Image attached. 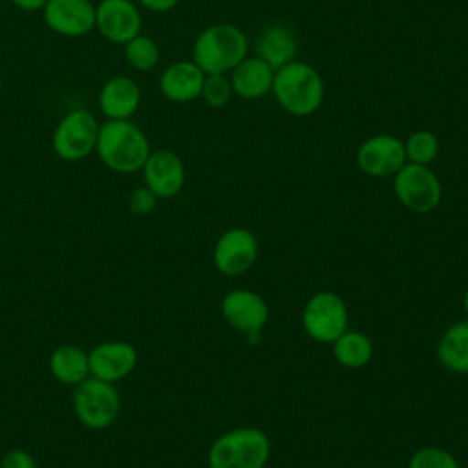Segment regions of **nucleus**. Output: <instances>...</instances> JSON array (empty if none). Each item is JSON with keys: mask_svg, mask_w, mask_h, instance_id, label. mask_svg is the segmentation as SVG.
Wrapping results in <instances>:
<instances>
[{"mask_svg": "<svg viewBox=\"0 0 468 468\" xmlns=\"http://www.w3.org/2000/svg\"><path fill=\"white\" fill-rule=\"evenodd\" d=\"M150 141L146 133L132 121H104L99 126L95 154L101 163L117 174L141 172L150 155Z\"/></svg>", "mask_w": 468, "mask_h": 468, "instance_id": "nucleus-1", "label": "nucleus"}, {"mask_svg": "<svg viewBox=\"0 0 468 468\" xmlns=\"http://www.w3.org/2000/svg\"><path fill=\"white\" fill-rule=\"evenodd\" d=\"M278 104L291 115L307 117L314 113L325 95L322 75L307 62L292 60L274 69L272 88Z\"/></svg>", "mask_w": 468, "mask_h": 468, "instance_id": "nucleus-2", "label": "nucleus"}, {"mask_svg": "<svg viewBox=\"0 0 468 468\" xmlns=\"http://www.w3.org/2000/svg\"><path fill=\"white\" fill-rule=\"evenodd\" d=\"M249 51L245 33L232 24H214L205 27L194 46L192 60L205 75L230 73Z\"/></svg>", "mask_w": 468, "mask_h": 468, "instance_id": "nucleus-3", "label": "nucleus"}, {"mask_svg": "<svg viewBox=\"0 0 468 468\" xmlns=\"http://www.w3.org/2000/svg\"><path fill=\"white\" fill-rule=\"evenodd\" d=\"M271 457L269 435L254 426L221 433L208 448V468H265Z\"/></svg>", "mask_w": 468, "mask_h": 468, "instance_id": "nucleus-4", "label": "nucleus"}, {"mask_svg": "<svg viewBox=\"0 0 468 468\" xmlns=\"http://www.w3.org/2000/svg\"><path fill=\"white\" fill-rule=\"evenodd\" d=\"M101 122L84 108L69 110L57 122L51 135L55 155L68 163L86 159L95 152Z\"/></svg>", "mask_w": 468, "mask_h": 468, "instance_id": "nucleus-5", "label": "nucleus"}, {"mask_svg": "<svg viewBox=\"0 0 468 468\" xmlns=\"http://www.w3.org/2000/svg\"><path fill=\"white\" fill-rule=\"evenodd\" d=\"M77 419L90 430H104L115 422L121 410V397L112 382L88 377L75 386L71 397Z\"/></svg>", "mask_w": 468, "mask_h": 468, "instance_id": "nucleus-6", "label": "nucleus"}, {"mask_svg": "<svg viewBox=\"0 0 468 468\" xmlns=\"http://www.w3.org/2000/svg\"><path fill=\"white\" fill-rule=\"evenodd\" d=\"M347 305L333 291H318L303 305L302 327L314 342L333 344L347 329Z\"/></svg>", "mask_w": 468, "mask_h": 468, "instance_id": "nucleus-7", "label": "nucleus"}, {"mask_svg": "<svg viewBox=\"0 0 468 468\" xmlns=\"http://www.w3.org/2000/svg\"><path fill=\"white\" fill-rule=\"evenodd\" d=\"M393 192L402 207L417 214L435 210L442 199V186L428 165L404 163L393 176Z\"/></svg>", "mask_w": 468, "mask_h": 468, "instance_id": "nucleus-8", "label": "nucleus"}, {"mask_svg": "<svg viewBox=\"0 0 468 468\" xmlns=\"http://www.w3.org/2000/svg\"><path fill=\"white\" fill-rule=\"evenodd\" d=\"M258 260V239L243 227L225 230L214 243L212 263L223 276L236 278L252 269Z\"/></svg>", "mask_w": 468, "mask_h": 468, "instance_id": "nucleus-9", "label": "nucleus"}, {"mask_svg": "<svg viewBox=\"0 0 468 468\" xmlns=\"http://www.w3.org/2000/svg\"><path fill=\"white\" fill-rule=\"evenodd\" d=\"M223 320L249 340H258V335L269 322L267 302L250 289H232L221 298Z\"/></svg>", "mask_w": 468, "mask_h": 468, "instance_id": "nucleus-10", "label": "nucleus"}, {"mask_svg": "<svg viewBox=\"0 0 468 468\" xmlns=\"http://www.w3.org/2000/svg\"><path fill=\"white\" fill-rule=\"evenodd\" d=\"M143 16L133 0H101L95 4V29L112 44H126L141 33Z\"/></svg>", "mask_w": 468, "mask_h": 468, "instance_id": "nucleus-11", "label": "nucleus"}, {"mask_svg": "<svg viewBox=\"0 0 468 468\" xmlns=\"http://www.w3.org/2000/svg\"><path fill=\"white\" fill-rule=\"evenodd\" d=\"M42 18L53 33L79 38L95 29V4L91 0H48Z\"/></svg>", "mask_w": 468, "mask_h": 468, "instance_id": "nucleus-12", "label": "nucleus"}, {"mask_svg": "<svg viewBox=\"0 0 468 468\" xmlns=\"http://www.w3.org/2000/svg\"><path fill=\"white\" fill-rule=\"evenodd\" d=\"M406 163L404 143L388 133H378L366 139L356 150L358 168L371 177L395 176Z\"/></svg>", "mask_w": 468, "mask_h": 468, "instance_id": "nucleus-13", "label": "nucleus"}, {"mask_svg": "<svg viewBox=\"0 0 468 468\" xmlns=\"http://www.w3.org/2000/svg\"><path fill=\"white\" fill-rule=\"evenodd\" d=\"M137 360V349L124 340L97 344L88 353L90 375L112 384L126 378L135 369Z\"/></svg>", "mask_w": 468, "mask_h": 468, "instance_id": "nucleus-14", "label": "nucleus"}, {"mask_svg": "<svg viewBox=\"0 0 468 468\" xmlns=\"http://www.w3.org/2000/svg\"><path fill=\"white\" fill-rule=\"evenodd\" d=\"M141 174L144 186L161 199L177 196L185 185V165L172 150L150 152Z\"/></svg>", "mask_w": 468, "mask_h": 468, "instance_id": "nucleus-15", "label": "nucleus"}, {"mask_svg": "<svg viewBox=\"0 0 468 468\" xmlns=\"http://www.w3.org/2000/svg\"><path fill=\"white\" fill-rule=\"evenodd\" d=\"M205 73L194 60H176L168 64L159 77V91L176 104L192 102L201 97Z\"/></svg>", "mask_w": 468, "mask_h": 468, "instance_id": "nucleus-16", "label": "nucleus"}, {"mask_svg": "<svg viewBox=\"0 0 468 468\" xmlns=\"http://www.w3.org/2000/svg\"><path fill=\"white\" fill-rule=\"evenodd\" d=\"M97 102L108 121L132 119L141 104V88L132 77L115 75L102 84Z\"/></svg>", "mask_w": 468, "mask_h": 468, "instance_id": "nucleus-17", "label": "nucleus"}, {"mask_svg": "<svg viewBox=\"0 0 468 468\" xmlns=\"http://www.w3.org/2000/svg\"><path fill=\"white\" fill-rule=\"evenodd\" d=\"M234 95L254 101L267 95L272 88L274 69L260 57H245L229 75Z\"/></svg>", "mask_w": 468, "mask_h": 468, "instance_id": "nucleus-18", "label": "nucleus"}, {"mask_svg": "<svg viewBox=\"0 0 468 468\" xmlns=\"http://www.w3.org/2000/svg\"><path fill=\"white\" fill-rule=\"evenodd\" d=\"M296 55H298L296 37L283 24L267 26L256 42V57L265 60L272 69H278L296 60Z\"/></svg>", "mask_w": 468, "mask_h": 468, "instance_id": "nucleus-19", "label": "nucleus"}, {"mask_svg": "<svg viewBox=\"0 0 468 468\" xmlns=\"http://www.w3.org/2000/svg\"><path fill=\"white\" fill-rule=\"evenodd\" d=\"M437 360L452 373H468V318L444 329L437 342Z\"/></svg>", "mask_w": 468, "mask_h": 468, "instance_id": "nucleus-20", "label": "nucleus"}, {"mask_svg": "<svg viewBox=\"0 0 468 468\" xmlns=\"http://www.w3.org/2000/svg\"><path fill=\"white\" fill-rule=\"evenodd\" d=\"M51 375L68 386H77L90 377L88 353L79 346H58L49 356Z\"/></svg>", "mask_w": 468, "mask_h": 468, "instance_id": "nucleus-21", "label": "nucleus"}, {"mask_svg": "<svg viewBox=\"0 0 468 468\" xmlns=\"http://www.w3.org/2000/svg\"><path fill=\"white\" fill-rule=\"evenodd\" d=\"M331 346L336 362L349 369L364 367L373 358V342L362 331L346 329Z\"/></svg>", "mask_w": 468, "mask_h": 468, "instance_id": "nucleus-22", "label": "nucleus"}, {"mask_svg": "<svg viewBox=\"0 0 468 468\" xmlns=\"http://www.w3.org/2000/svg\"><path fill=\"white\" fill-rule=\"evenodd\" d=\"M122 55L132 69L152 71L159 64L161 49L152 37L139 33L122 44Z\"/></svg>", "mask_w": 468, "mask_h": 468, "instance_id": "nucleus-23", "label": "nucleus"}, {"mask_svg": "<svg viewBox=\"0 0 468 468\" xmlns=\"http://www.w3.org/2000/svg\"><path fill=\"white\" fill-rule=\"evenodd\" d=\"M404 152L408 163L430 165L439 154V139L428 130H417L404 141Z\"/></svg>", "mask_w": 468, "mask_h": 468, "instance_id": "nucleus-24", "label": "nucleus"}, {"mask_svg": "<svg viewBox=\"0 0 468 468\" xmlns=\"http://www.w3.org/2000/svg\"><path fill=\"white\" fill-rule=\"evenodd\" d=\"M408 468H461L452 452L441 446H420L410 457Z\"/></svg>", "mask_w": 468, "mask_h": 468, "instance_id": "nucleus-25", "label": "nucleus"}, {"mask_svg": "<svg viewBox=\"0 0 468 468\" xmlns=\"http://www.w3.org/2000/svg\"><path fill=\"white\" fill-rule=\"evenodd\" d=\"M234 95L230 79L223 73L216 75H205L203 88H201V99L207 102L210 108H223L229 104L230 97Z\"/></svg>", "mask_w": 468, "mask_h": 468, "instance_id": "nucleus-26", "label": "nucleus"}, {"mask_svg": "<svg viewBox=\"0 0 468 468\" xmlns=\"http://www.w3.org/2000/svg\"><path fill=\"white\" fill-rule=\"evenodd\" d=\"M157 199L159 197L150 188L137 186L128 196V208L135 216H146V214L154 212V208L157 207Z\"/></svg>", "mask_w": 468, "mask_h": 468, "instance_id": "nucleus-27", "label": "nucleus"}, {"mask_svg": "<svg viewBox=\"0 0 468 468\" xmlns=\"http://www.w3.org/2000/svg\"><path fill=\"white\" fill-rule=\"evenodd\" d=\"M0 468H37L35 459L29 452L15 448L0 459Z\"/></svg>", "mask_w": 468, "mask_h": 468, "instance_id": "nucleus-28", "label": "nucleus"}, {"mask_svg": "<svg viewBox=\"0 0 468 468\" xmlns=\"http://www.w3.org/2000/svg\"><path fill=\"white\" fill-rule=\"evenodd\" d=\"M181 0H135L137 5L148 9V11H154V13H165V11H170L174 9Z\"/></svg>", "mask_w": 468, "mask_h": 468, "instance_id": "nucleus-29", "label": "nucleus"}, {"mask_svg": "<svg viewBox=\"0 0 468 468\" xmlns=\"http://www.w3.org/2000/svg\"><path fill=\"white\" fill-rule=\"evenodd\" d=\"M16 9L20 11H27V13H35V11H42L48 0H9Z\"/></svg>", "mask_w": 468, "mask_h": 468, "instance_id": "nucleus-30", "label": "nucleus"}, {"mask_svg": "<svg viewBox=\"0 0 468 468\" xmlns=\"http://www.w3.org/2000/svg\"><path fill=\"white\" fill-rule=\"evenodd\" d=\"M463 309H464V314L468 318V289L464 291V296H463Z\"/></svg>", "mask_w": 468, "mask_h": 468, "instance_id": "nucleus-31", "label": "nucleus"}, {"mask_svg": "<svg viewBox=\"0 0 468 468\" xmlns=\"http://www.w3.org/2000/svg\"><path fill=\"white\" fill-rule=\"evenodd\" d=\"M0 93H2V75H0Z\"/></svg>", "mask_w": 468, "mask_h": 468, "instance_id": "nucleus-32", "label": "nucleus"}]
</instances>
